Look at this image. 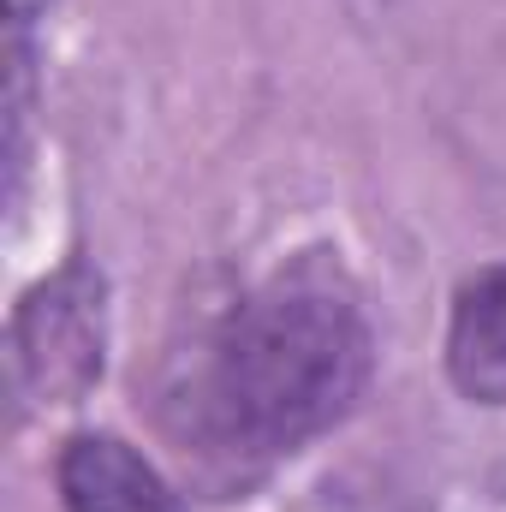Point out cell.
Segmentation results:
<instances>
[{"mask_svg":"<svg viewBox=\"0 0 506 512\" xmlns=\"http://www.w3.org/2000/svg\"><path fill=\"white\" fill-rule=\"evenodd\" d=\"M376 340L352 274L304 251L251 280L167 352L161 423L209 471H262L334 429L370 382Z\"/></svg>","mask_w":506,"mask_h":512,"instance_id":"1","label":"cell"},{"mask_svg":"<svg viewBox=\"0 0 506 512\" xmlns=\"http://www.w3.org/2000/svg\"><path fill=\"white\" fill-rule=\"evenodd\" d=\"M12 370L42 405H72L102 376V280L90 268H60L12 316Z\"/></svg>","mask_w":506,"mask_h":512,"instance_id":"2","label":"cell"},{"mask_svg":"<svg viewBox=\"0 0 506 512\" xmlns=\"http://www.w3.org/2000/svg\"><path fill=\"white\" fill-rule=\"evenodd\" d=\"M60 501L66 512H185L149 459H137L120 435H72L60 453Z\"/></svg>","mask_w":506,"mask_h":512,"instance_id":"3","label":"cell"},{"mask_svg":"<svg viewBox=\"0 0 506 512\" xmlns=\"http://www.w3.org/2000/svg\"><path fill=\"white\" fill-rule=\"evenodd\" d=\"M447 370L453 387L477 405H506V262L477 268L447 322Z\"/></svg>","mask_w":506,"mask_h":512,"instance_id":"4","label":"cell"},{"mask_svg":"<svg viewBox=\"0 0 506 512\" xmlns=\"http://www.w3.org/2000/svg\"><path fill=\"white\" fill-rule=\"evenodd\" d=\"M48 6H54V0H6V18H12L6 30H24V36H30V24H36Z\"/></svg>","mask_w":506,"mask_h":512,"instance_id":"5","label":"cell"}]
</instances>
